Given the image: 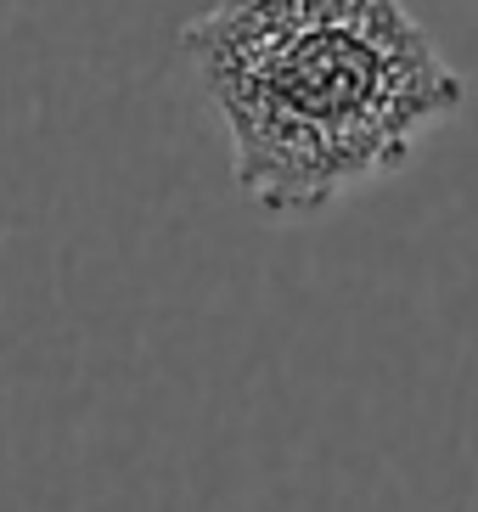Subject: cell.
Here are the masks:
<instances>
[{
    "label": "cell",
    "instance_id": "obj_1",
    "mask_svg": "<svg viewBox=\"0 0 478 512\" xmlns=\"http://www.w3.org/2000/svg\"><path fill=\"white\" fill-rule=\"evenodd\" d=\"M180 51L231 130L237 192L270 214L394 175L467 96L405 0H209Z\"/></svg>",
    "mask_w": 478,
    "mask_h": 512
}]
</instances>
